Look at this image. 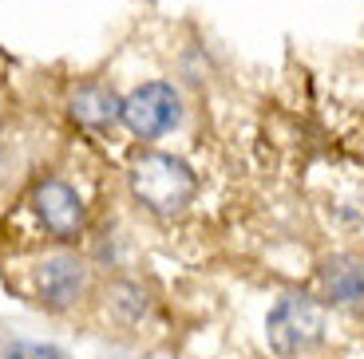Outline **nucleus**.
Here are the masks:
<instances>
[{"label": "nucleus", "mask_w": 364, "mask_h": 359, "mask_svg": "<svg viewBox=\"0 0 364 359\" xmlns=\"http://www.w3.org/2000/svg\"><path fill=\"white\" fill-rule=\"evenodd\" d=\"M198 178L182 158L174 154H143L131 166V194L155 214H178L191 206Z\"/></svg>", "instance_id": "nucleus-1"}, {"label": "nucleus", "mask_w": 364, "mask_h": 359, "mask_svg": "<svg viewBox=\"0 0 364 359\" xmlns=\"http://www.w3.org/2000/svg\"><path fill=\"white\" fill-rule=\"evenodd\" d=\"M265 332L277 355H301L325 336V308L309 297H282L265 320Z\"/></svg>", "instance_id": "nucleus-2"}, {"label": "nucleus", "mask_w": 364, "mask_h": 359, "mask_svg": "<svg viewBox=\"0 0 364 359\" xmlns=\"http://www.w3.org/2000/svg\"><path fill=\"white\" fill-rule=\"evenodd\" d=\"M178 118H182V103L171 83H143L123 99V123L139 138L166 135V131H174Z\"/></svg>", "instance_id": "nucleus-3"}, {"label": "nucleus", "mask_w": 364, "mask_h": 359, "mask_svg": "<svg viewBox=\"0 0 364 359\" xmlns=\"http://www.w3.org/2000/svg\"><path fill=\"white\" fill-rule=\"evenodd\" d=\"M32 206H36V217L48 225V233L55 237H75L83 225V201L68 182H40L36 194H32Z\"/></svg>", "instance_id": "nucleus-4"}, {"label": "nucleus", "mask_w": 364, "mask_h": 359, "mask_svg": "<svg viewBox=\"0 0 364 359\" xmlns=\"http://www.w3.org/2000/svg\"><path fill=\"white\" fill-rule=\"evenodd\" d=\"M36 280H40V297H44L48 304L68 308L83 288V269H80V260H72V257H52V260L40 265Z\"/></svg>", "instance_id": "nucleus-5"}, {"label": "nucleus", "mask_w": 364, "mask_h": 359, "mask_svg": "<svg viewBox=\"0 0 364 359\" xmlns=\"http://www.w3.org/2000/svg\"><path fill=\"white\" fill-rule=\"evenodd\" d=\"M325 288L337 304H364V265L353 257H333L325 265Z\"/></svg>", "instance_id": "nucleus-6"}, {"label": "nucleus", "mask_w": 364, "mask_h": 359, "mask_svg": "<svg viewBox=\"0 0 364 359\" xmlns=\"http://www.w3.org/2000/svg\"><path fill=\"white\" fill-rule=\"evenodd\" d=\"M72 115L83 126H111L115 118H123V103L103 87H83L72 99Z\"/></svg>", "instance_id": "nucleus-7"}, {"label": "nucleus", "mask_w": 364, "mask_h": 359, "mask_svg": "<svg viewBox=\"0 0 364 359\" xmlns=\"http://www.w3.org/2000/svg\"><path fill=\"white\" fill-rule=\"evenodd\" d=\"M107 300H111V308H115L123 320H139V316L146 312V300H143V292H139L135 285H115L107 292Z\"/></svg>", "instance_id": "nucleus-8"}, {"label": "nucleus", "mask_w": 364, "mask_h": 359, "mask_svg": "<svg viewBox=\"0 0 364 359\" xmlns=\"http://www.w3.org/2000/svg\"><path fill=\"white\" fill-rule=\"evenodd\" d=\"M9 359H64V355L55 348H48V343H36V340H12Z\"/></svg>", "instance_id": "nucleus-9"}]
</instances>
